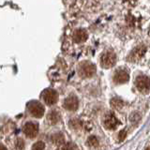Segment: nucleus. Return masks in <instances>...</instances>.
I'll use <instances>...</instances> for the list:
<instances>
[{
    "label": "nucleus",
    "instance_id": "1",
    "mask_svg": "<svg viewBox=\"0 0 150 150\" xmlns=\"http://www.w3.org/2000/svg\"><path fill=\"white\" fill-rule=\"evenodd\" d=\"M116 61V55L114 52L106 51L101 54L100 57V64L104 69H110L114 67Z\"/></svg>",
    "mask_w": 150,
    "mask_h": 150
},
{
    "label": "nucleus",
    "instance_id": "2",
    "mask_svg": "<svg viewBox=\"0 0 150 150\" xmlns=\"http://www.w3.org/2000/svg\"><path fill=\"white\" fill-rule=\"evenodd\" d=\"M27 109L29 114L36 117V118H40L44 115V107L39 101H31L27 104Z\"/></svg>",
    "mask_w": 150,
    "mask_h": 150
},
{
    "label": "nucleus",
    "instance_id": "3",
    "mask_svg": "<svg viewBox=\"0 0 150 150\" xmlns=\"http://www.w3.org/2000/svg\"><path fill=\"white\" fill-rule=\"evenodd\" d=\"M96 73L95 65L90 62H83L79 68V74L83 78H90Z\"/></svg>",
    "mask_w": 150,
    "mask_h": 150
},
{
    "label": "nucleus",
    "instance_id": "4",
    "mask_svg": "<svg viewBox=\"0 0 150 150\" xmlns=\"http://www.w3.org/2000/svg\"><path fill=\"white\" fill-rule=\"evenodd\" d=\"M135 86L140 92L148 93L150 91V78L144 75L138 76L135 80Z\"/></svg>",
    "mask_w": 150,
    "mask_h": 150
},
{
    "label": "nucleus",
    "instance_id": "5",
    "mask_svg": "<svg viewBox=\"0 0 150 150\" xmlns=\"http://www.w3.org/2000/svg\"><path fill=\"white\" fill-rule=\"evenodd\" d=\"M145 52H146V46L144 45H139L130 52V54L129 55V61L131 62H137L144 55Z\"/></svg>",
    "mask_w": 150,
    "mask_h": 150
},
{
    "label": "nucleus",
    "instance_id": "6",
    "mask_svg": "<svg viewBox=\"0 0 150 150\" xmlns=\"http://www.w3.org/2000/svg\"><path fill=\"white\" fill-rule=\"evenodd\" d=\"M23 133L29 138H35L39 133V125L35 122H26L23 128Z\"/></svg>",
    "mask_w": 150,
    "mask_h": 150
},
{
    "label": "nucleus",
    "instance_id": "7",
    "mask_svg": "<svg viewBox=\"0 0 150 150\" xmlns=\"http://www.w3.org/2000/svg\"><path fill=\"white\" fill-rule=\"evenodd\" d=\"M120 122L116 117L112 114V112H108L105 115L104 118H103V125L108 129H115L119 126Z\"/></svg>",
    "mask_w": 150,
    "mask_h": 150
},
{
    "label": "nucleus",
    "instance_id": "8",
    "mask_svg": "<svg viewBox=\"0 0 150 150\" xmlns=\"http://www.w3.org/2000/svg\"><path fill=\"white\" fill-rule=\"evenodd\" d=\"M42 98L45 101L46 104L48 105H54L58 100V94L54 89H47L43 92Z\"/></svg>",
    "mask_w": 150,
    "mask_h": 150
},
{
    "label": "nucleus",
    "instance_id": "9",
    "mask_svg": "<svg viewBox=\"0 0 150 150\" xmlns=\"http://www.w3.org/2000/svg\"><path fill=\"white\" fill-rule=\"evenodd\" d=\"M129 80V74L125 69H119L114 74V82L115 83H125Z\"/></svg>",
    "mask_w": 150,
    "mask_h": 150
},
{
    "label": "nucleus",
    "instance_id": "10",
    "mask_svg": "<svg viewBox=\"0 0 150 150\" xmlns=\"http://www.w3.org/2000/svg\"><path fill=\"white\" fill-rule=\"evenodd\" d=\"M79 101L78 98L75 96H69L64 101V107L69 111H75L78 109Z\"/></svg>",
    "mask_w": 150,
    "mask_h": 150
},
{
    "label": "nucleus",
    "instance_id": "11",
    "mask_svg": "<svg viewBox=\"0 0 150 150\" xmlns=\"http://www.w3.org/2000/svg\"><path fill=\"white\" fill-rule=\"evenodd\" d=\"M88 34L84 29H78L73 33V40L77 43H81L87 40Z\"/></svg>",
    "mask_w": 150,
    "mask_h": 150
},
{
    "label": "nucleus",
    "instance_id": "12",
    "mask_svg": "<svg viewBox=\"0 0 150 150\" xmlns=\"http://www.w3.org/2000/svg\"><path fill=\"white\" fill-rule=\"evenodd\" d=\"M47 120H48L49 124H51V125H55L56 123H58L60 120L59 112L56 110L51 111L48 114V116H47Z\"/></svg>",
    "mask_w": 150,
    "mask_h": 150
},
{
    "label": "nucleus",
    "instance_id": "13",
    "mask_svg": "<svg viewBox=\"0 0 150 150\" xmlns=\"http://www.w3.org/2000/svg\"><path fill=\"white\" fill-rule=\"evenodd\" d=\"M111 105L115 110H121L122 108H123L124 103L121 100H119V98H112V100H111Z\"/></svg>",
    "mask_w": 150,
    "mask_h": 150
},
{
    "label": "nucleus",
    "instance_id": "14",
    "mask_svg": "<svg viewBox=\"0 0 150 150\" xmlns=\"http://www.w3.org/2000/svg\"><path fill=\"white\" fill-rule=\"evenodd\" d=\"M52 141L55 144H62L64 143V138H63V135L57 133V134H54L53 137H52Z\"/></svg>",
    "mask_w": 150,
    "mask_h": 150
},
{
    "label": "nucleus",
    "instance_id": "15",
    "mask_svg": "<svg viewBox=\"0 0 150 150\" xmlns=\"http://www.w3.org/2000/svg\"><path fill=\"white\" fill-rule=\"evenodd\" d=\"M86 144L89 145V146H98V140L96 136H90L87 141H86Z\"/></svg>",
    "mask_w": 150,
    "mask_h": 150
},
{
    "label": "nucleus",
    "instance_id": "16",
    "mask_svg": "<svg viewBox=\"0 0 150 150\" xmlns=\"http://www.w3.org/2000/svg\"><path fill=\"white\" fill-rule=\"evenodd\" d=\"M45 144L43 142H37L33 144L32 150H44Z\"/></svg>",
    "mask_w": 150,
    "mask_h": 150
},
{
    "label": "nucleus",
    "instance_id": "17",
    "mask_svg": "<svg viewBox=\"0 0 150 150\" xmlns=\"http://www.w3.org/2000/svg\"><path fill=\"white\" fill-rule=\"evenodd\" d=\"M127 22L129 23V25H137V19H136L134 16H132V15H129L127 16Z\"/></svg>",
    "mask_w": 150,
    "mask_h": 150
},
{
    "label": "nucleus",
    "instance_id": "18",
    "mask_svg": "<svg viewBox=\"0 0 150 150\" xmlns=\"http://www.w3.org/2000/svg\"><path fill=\"white\" fill-rule=\"evenodd\" d=\"M140 119H141V115L139 112H133V114L130 115V120L132 122H137Z\"/></svg>",
    "mask_w": 150,
    "mask_h": 150
},
{
    "label": "nucleus",
    "instance_id": "19",
    "mask_svg": "<svg viewBox=\"0 0 150 150\" xmlns=\"http://www.w3.org/2000/svg\"><path fill=\"white\" fill-rule=\"evenodd\" d=\"M16 146H17L18 149H23V147H25V143H23V141L22 139H18L17 140Z\"/></svg>",
    "mask_w": 150,
    "mask_h": 150
},
{
    "label": "nucleus",
    "instance_id": "20",
    "mask_svg": "<svg viewBox=\"0 0 150 150\" xmlns=\"http://www.w3.org/2000/svg\"><path fill=\"white\" fill-rule=\"evenodd\" d=\"M61 150H74V146L71 144H65L61 147Z\"/></svg>",
    "mask_w": 150,
    "mask_h": 150
},
{
    "label": "nucleus",
    "instance_id": "21",
    "mask_svg": "<svg viewBox=\"0 0 150 150\" xmlns=\"http://www.w3.org/2000/svg\"><path fill=\"white\" fill-rule=\"evenodd\" d=\"M126 135H127V131L125 129L120 131V133H119V141H123L125 139V137H126Z\"/></svg>",
    "mask_w": 150,
    "mask_h": 150
},
{
    "label": "nucleus",
    "instance_id": "22",
    "mask_svg": "<svg viewBox=\"0 0 150 150\" xmlns=\"http://www.w3.org/2000/svg\"><path fill=\"white\" fill-rule=\"evenodd\" d=\"M123 1L129 4V5H135L136 3H137V0H123Z\"/></svg>",
    "mask_w": 150,
    "mask_h": 150
},
{
    "label": "nucleus",
    "instance_id": "23",
    "mask_svg": "<svg viewBox=\"0 0 150 150\" xmlns=\"http://www.w3.org/2000/svg\"><path fill=\"white\" fill-rule=\"evenodd\" d=\"M0 150H7V148H6V146H5L4 144H0Z\"/></svg>",
    "mask_w": 150,
    "mask_h": 150
}]
</instances>
